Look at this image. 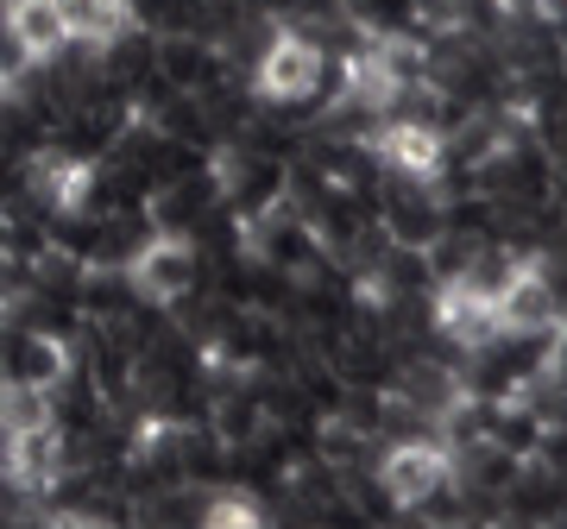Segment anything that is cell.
Returning <instances> with one entry per match:
<instances>
[{
	"label": "cell",
	"instance_id": "52a82bcc",
	"mask_svg": "<svg viewBox=\"0 0 567 529\" xmlns=\"http://www.w3.org/2000/svg\"><path fill=\"white\" fill-rule=\"evenodd\" d=\"M0 32L20 44L32 63H51V58L70 51V7H63V0H7Z\"/></svg>",
	"mask_w": 567,
	"mask_h": 529
},
{
	"label": "cell",
	"instance_id": "5b68a950",
	"mask_svg": "<svg viewBox=\"0 0 567 529\" xmlns=\"http://www.w3.org/2000/svg\"><path fill=\"white\" fill-rule=\"evenodd\" d=\"M70 442H63L58 423H39V428H20L7 454H0V479L20 491V498H44V491L63 486V467H70Z\"/></svg>",
	"mask_w": 567,
	"mask_h": 529
},
{
	"label": "cell",
	"instance_id": "277c9868",
	"mask_svg": "<svg viewBox=\"0 0 567 529\" xmlns=\"http://www.w3.org/2000/svg\"><path fill=\"white\" fill-rule=\"evenodd\" d=\"M492 309H498V334L536 341V334H555L561 328V284L548 278V264L524 259L511 271V284L492 297Z\"/></svg>",
	"mask_w": 567,
	"mask_h": 529
},
{
	"label": "cell",
	"instance_id": "9c48e42d",
	"mask_svg": "<svg viewBox=\"0 0 567 529\" xmlns=\"http://www.w3.org/2000/svg\"><path fill=\"white\" fill-rule=\"evenodd\" d=\"M398 391H404L410 404L423 409L429 423L442 428V416L466 397V378H461L454 366H442V360H410V366L398 372Z\"/></svg>",
	"mask_w": 567,
	"mask_h": 529
},
{
	"label": "cell",
	"instance_id": "8992f818",
	"mask_svg": "<svg viewBox=\"0 0 567 529\" xmlns=\"http://www.w3.org/2000/svg\"><path fill=\"white\" fill-rule=\"evenodd\" d=\"M435 328H442L454 346H466V353H492V346L505 341L492 297L466 290L461 278H442V290H435Z\"/></svg>",
	"mask_w": 567,
	"mask_h": 529
},
{
	"label": "cell",
	"instance_id": "ba28073f",
	"mask_svg": "<svg viewBox=\"0 0 567 529\" xmlns=\"http://www.w3.org/2000/svg\"><path fill=\"white\" fill-rule=\"evenodd\" d=\"M379 158H385L404 184H435L442 164H447V139H442V126L385 121V133H379Z\"/></svg>",
	"mask_w": 567,
	"mask_h": 529
},
{
	"label": "cell",
	"instance_id": "3957f363",
	"mask_svg": "<svg viewBox=\"0 0 567 529\" xmlns=\"http://www.w3.org/2000/svg\"><path fill=\"white\" fill-rule=\"evenodd\" d=\"M322 76H328L322 44L303 39V32H278V39L259 51V95H265L271 107L309 102V95L322 89Z\"/></svg>",
	"mask_w": 567,
	"mask_h": 529
},
{
	"label": "cell",
	"instance_id": "8fae6325",
	"mask_svg": "<svg viewBox=\"0 0 567 529\" xmlns=\"http://www.w3.org/2000/svg\"><path fill=\"white\" fill-rule=\"evenodd\" d=\"M529 13H543L548 25H567V0H529Z\"/></svg>",
	"mask_w": 567,
	"mask_h": 529
},
{
	"label": "cell",
	"instance_id": "6da1fadb",
	"mask_svg": "<svg viewBox=\"0 0 567 529\" xmlns=\"http://www.w3.org/2000/svg\"><path fill=\"white\" fill-rule=\"evenodd\" d=\"M379 491H385L398 510H429L447 491V442H442V435L385 442V460H379Z\"/></svg>",
	"mask_w": 567,
	"mask_h": 529
},
{
	"label": "cell",
	"instance_id": "7a4b0ae2",
	"mask_svg": "<svg viewBox=\"0 0 567 529\" xmlns=\"http://www.w3.org/2000/svg\"><path fill=\"white\" fill-rule=\"evenodd\" d=\"M126 290H133L140 303H152V309H171L177 297L196 290V246L183 240L177 227L152 234V240L126 259Z\"/></svg>",
	"mask_w": 567,
	"mask_h": 529
},
{
	"label": "cell",
	"instance_id": "30bf717a",
	"mask_svg": "<svg viewBox=\"0 0 567 529\" xmlns=\"http://www.w3.org/2000/svg\"><path fill=\"white\" fill-rule=\"evenodd\" d=\"M203 523H221V529H252L265 523V510L259 505H246V491H215L203 505Z\"/></svg>",
	"mask_w": 567,
	"mask_h": 529
}]
</instances>
